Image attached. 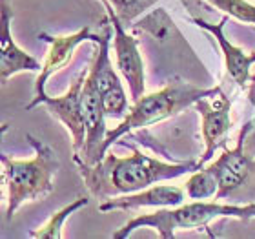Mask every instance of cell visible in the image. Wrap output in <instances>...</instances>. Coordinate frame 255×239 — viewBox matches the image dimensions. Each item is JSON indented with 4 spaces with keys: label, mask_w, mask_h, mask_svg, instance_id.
I'll return each instance as SVG.
<instances>
[{
    "label": "cell",
    "mask_w": 255,
    "mask_h": 239,
    "mask_svg": "<svg viewBox=\"0 0 255 239\" xmlns=\"http://www.w3.org/2000/svg\"><path fill=\"white\" fill-rule=\"evenodd\" d=\"M104 9L108 13V18L113 26V49H115V64L119 71L128 82L129 99L135 102L144 95L146 82H144V60L138 51V40L133 35L126 31V24L117 16L113 5L108 0H101Z\"/></svg>",
    "instance_id": "6"
},
{
    "label": "cell",
    "mask_w": 255,
    "mask_h": 239,
    "mask_svg": "<svg viewBox=\"0 0 255 239\" xmlns=\"http://www.w3.org/2000/svg\"><path fill=\"white\" fill-rule=\"evenodd\" d=\"M113 26L110 18L104 20V29L97 40V49L93 55V62L90 68L97 77V84L102 93V101L106 108V115L113 119L126 117L129 104H128V95L124 91V86L119 79V75L113 69V64L110 60V40H112Z\"/></svg>",
    "instance_id": "7"
},
{
    "label": "cell",
    "mask_w": 255,
    "mask_h": 239,
    "mask_svg": "<svg viewBox=\"0 0 255 239\" xmlns=\"http://www.w3.org/2000/svg\"><path fill=\"white\" fill-rule=\"evenodd\" d=\"M26 141L35 150V157L26 161H18L7 154L0 155L2 161V176L7 190V207H5V219H11L13 214L27 201L42 199L53 192V176L59 170L57 154L48 144L35 139L27 133Z\"/></svg>",
    "instance_id": "4"
},
{
    "label": "cell",
    "mask_w": 255,
    "mask_h": 239,
    "mask_svg": "<svg viewBox=\"0 0 255 239\" xmlns=\"http://www.w3.org/2000/svg\"><path fill=\"white\" fill-rule=\"evenodd\" d=\"M186 190L179 186L160 185L153 188H144L135 194L126 196L110 197L99 205L101 212H113V210H137L142 207H155V208H170L181 207L186 199Z\"/></svg>",
    "instance_id": "13"
},
{
    "label": "cell",
    "mask_w": 255,
    "mask_h": 239,
    "mask_svg": "<svg viewBox=\"0 0 255 239\" xmlns=\"http://www.w3.org/2000/svg\"><path fill=\"white\" fill-rule=\"evenodd\" d=\"M99 37H101V33H91L90 26L82 27L77 33H71V35L38 33V38L49 44V51L42 62V69L38 71L37 82H35V97H33V101L26 106L27 112L33 110L35 106H38V101L46 95V82H48V79L68 66V62L71 60V57L75 53V49L79 48L80 44H84L86 40L97 42Z\"/></svg>",
    "instance_id": "10"
},
{
    "label": "cell",
    "mask_w": 255,
    "mask_h": 239,
    "mask_svg": "<svg viewBox=\"0 0 255 239\" xmlns=\"http://www.w3.org/2000/svg\"><path fill=\"white\" fill-rule=\"evenodd\" d=\"M108 2L113 5L117 16L124 24L133 26V22L137 20L146 9L153 7L159 0H108Z\"/></svg>",
    "instance_id": "17"
},
{
    "label": "cell",
    "mask_w": 255,
    "mask_h": 239,
    "mask_svg": "<svg viewBox=\"0 0 255 239\" xmlns=\"http://www.w3.org/2000/svg\"><path fill=\"white\" fill-rule=\"evenodd\" d=\"M2 5V24H0V77L2 86L20 71H40L42 64L35 57L26 53L20 46H16L11 35V20H13V11H11L7 0H0Z\"/></svg>",
    "instance_id": "12"
},
{
    "label": "cell",
    "mask_w": 255,
    "mask_h": 239,
    "mask_svg": "<svg viewBox=\"0 0 255 239\" xmlns=\"http://www.w3.org/2000/svg\"><path fill=\"white\" fill-rule=\"evenodd\" d=\"M208 2L219 11H223L224 15L255 26V5L248 0H208Z\"/></svg>",
    "instance_id": "16"
},
{
    "label": "cell",
    "mask_w": 255,
    "mask_h": 239,
    "mask_svg": "<svg viewBox=\"0 0 255 239\" xmlns=\"http://www.w3.org/2000/svg\"><path fill=\"white\" fill-rule=\"evenodd\" d=\"M221 218L235 219H255V203L239 205V203L223 201H190L182 203L181 207H170L164 210H157L153 214L135 216L124 227L113 232L112 238L124 239L131 236L137 229H153L159 232L162 239L175 238V230H208L210 236H215L210 230V223Z\"/></svg>",
    "instance_id": "2"
},
{
    "label": "cell",
    "mask_w": 255,
    "mask_h": 239,
    "mask_svg": "<svg viewBox=\"0 0 255 239\" xmlns=\"http://www.w3.org/2000/svg\"><path fill=\"white\" fill-rule=\"evenodd\" d=\"M199 168V161L164 163L133 146L131 155L119 157L115 154H106L97 165L79 166V172L86 188L101 201H106L110 197L140 192L159 181L191 174Z\"/></svg>",
    "instance_id": "1"
},
{
    "label": "cell",
    "mask_w": 255,
    "mask_h": 239,
    "mask_svg": "<svg viewBox=\"0 0 255 239\" xmlns=\"http://www.w3.org/2000/svg\"><path fill=\"white\" fill-rule=\"evenodd\" d=\"M88 203H90L88 197H84V196L77 197L73 203H69L68 207H64L62 210H59V212L51 214V218H49L38 230H33L29 236H31V238H37V239H60L64 236L62 234L64 221H66L73 212H77V210H80L82 207H86Z\"/></svg>",
    "instance_id": "15"
},
{
    "label": "cell",
    "mask_w": 255,
    "mask_h": 239,
    "mask_svg": "<svg viewBox=\"0 0 255 239\" xmlns=\"http://www.w3.org/2000/svg\"><path fill=\"white\" fill-rule=\"evenodd\" d=\"M254 130V122H245L241 128L235 148H223V154L208 168L215 174L219 183L217 201H230L248 205L255 203V157L246 152L248 135Z\"/></svg>",
    "instance_id": "5"
},
{
    "label": "cell",
    "mask_w": 255,
    "mask_h": 239,
    "mask_svg": "<svg viewBox=\"0 0 255 239\" xmlns=\"http://www.w3.org/2000/svg\"><path fill=\"white\" fill-rule=\"evenodd\" d=\"M195 110L201 115V133L204 141V154L199 159V166H206L217 150L226 148L232 130V99L219 90L215 95L197 101Z\"/></svg>",
    "instance_id": "8"
},
{
    "label": "cell",
    "mask_w": 255,
    "mask_h": 239,
    "mask_svg": "<svg viewBox=\"0 0 255 239\" xmlns=\"http://www.w3.org/2000/svg\"><path fill=\"white\" fill-rule=\"evenodd\" d=\"M191 22L195 26L206 29V31L213 33L215 40L221 46V51L224 55V66H226V73L235 84L239 86L241 90H245L248 93V99L255 95V77L252 75V64L255 62V51L254 53H246L243 48H237L230 42L226 35H224V26L228 22V15L223 16V20L217 24H210V22L202 20L199 16H193Z\"/></svg>",
    "instance_id": "11"
},
{
    "label": "cell",
    "mask_w": 255,
    "mask_h": 239,
    "mask_svg": "<svg viewBox=\"0 0 255 239\" xmlns=\"http://www.w3.org/2000/svg\"><path fill=\"white\" fill-rule=\"evenodd\" d=\"M90 68L80 69L77 79L71 82L68 91L60 97H49L48 93L38 101V104H46L53 117H57L71 133V148L73 159H77L84 148L86 143V121H84V104H82V86L86 82Z\"/></svg>",
    "instance_id": "9"
},
{
    "label": "cell",
    "mask_w": 255,
    "mask_h": 239,
    "mask_svg": "<svg viewBox=\"0 0 255 239\" xmlns=\"http://www.w3.org/2000/svg\"><path fill=\"white\" fill-rule=\"evenodd\" d=\"M219 90H221V86L201 88V86L186 82L181 77H173L159 91H153L148 95L144 93L140 99H137L129 106L126 117L106 133V141L102 144V157L108 154L112 144L119 143V139L131 133L133 130H142V128L153 126L160 121H166V119L181 113L182 110L193 106L197 101H201L204 97L215 95Z\"/></svg>",
    "instance_id": "3"
},
{
    "label": "cell",
    "mask_w": 255,
    "mask_h": 239,
    "mask_svg": "<svg viewBox=\"0 0 255 239\" xmlns=\"http://www.w3.org/2000/svg\"><path fill=\"white\" fill-rule=\"evenodd\" d=\"M186 196L191 201H206V199H212V197L217 196L219 190V183L217 177L208 166H202L199 170L191 172L190 179L186 181Z\"/></svg>",
    "instance_id": "14"
},
{
    "label": "cell",
    "mask_w": 255,
    "mask_h": 239,
    "mask_svg": "<svg viewBox=\"0 0 255 239\" xmlns=\"http://www.w3.org/2000/svg\"><path fill=\"white\" fill-rule=\"evenodd\" d=\"M252 104H255V99H254V101H252ZM252 122H254V130H255V119H254V121H252ZM254 130H252V132H254Z\"/></svg>",
    "instance_id": "18"
}]
</instances>
